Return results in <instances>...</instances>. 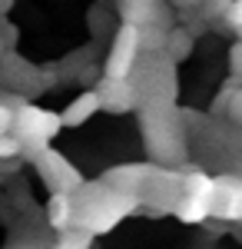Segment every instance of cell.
Listing matches in <instances>:
<instances>
[{"mask_svg":"<svg viewBox=\"0 0 242 249\" xmlns=\"http://www.w3.org/2000/svg\"><path fill=\"white\" fill-rule=\"evenodd\" d=\"M20 153V140L14 133H0V160H10Z\"/></svg>","mask_w":242,"mask_h":249,"instance_id":"cell-12","label":"cell"},{"mask_svg":"<svg viewBox=\"0 0 242 249\" xmlns=\"http://www.w3.org/2000/svg\"><path fill=\"white\" fill-rule=\"evenodd\" d=\"M189 47H192V43H189V37L183 34V30H173V34H169V40H166V53H173L176 60H183V57L189 53Z\"/></svg>","mask_w":242,"mask_h":249,"instance_id":"cell-11","label":"cell"},{"mask_svg":"<svg viewBox=\"0 0 242 249\" xmlns=\"http://www.w3.org/2000/svg\"><path fill=\"white\" fill-rule=\"evenodd\" d=\"M7 7H10V0H0V10H7Z\"/></svg>","mask_w":242,"mask_h":249,"instance_id":"cell-18","label":"cell"},{"mask_svg":"<svg viewBox=\"0 0 242 249\" xmlns=\"http://www.w3.org/2000/svg\"><path fill=\"white\" fill-rule=\"evenodd\" d=\"M96 96H100V110H113V113H126V110H133L139 103V93H136V87L126 77L123 80L106 77L103 87L96 90Z\"/></svg>","mask_w":242,"mask_h":249,"instance_id":"cell-6","label":"cell"},{"mask_svg":"<svg viewBox=\"0 0 242 249\" xmlns=\"http://www.w3.org/2000/svg\"><path fill=\"white\" fill-rule=\"evenodd\" d=\"M10 126H14V110L0 103V133H10Z\"/></svg>","mask_w":242,"mask_h":249,"instance_id":"cell-15","label":"cell"},{"mask_svg":"<svg viewBox=\"0 0 242 249\" xmlns=\"http://www.w3.org/2000/svg\"><path fill=\"white\" fill-rule=\"evenodd\" d=\"M123 3H130V0H123Z\"/></svg>","mask_w":242,"mask_h":249,"instance_id":"cell-21","label":"cell"},{"mask_svg":"<svg viewBox=\"0 0 242 249\" xmlns=\"http://www.w3.org/2000/svg\"><path fill=\"white\" fill-rule=\"evenodd\" d=\"M223 17L229 20V23H232L236 30H239V27H242V0H229V7H225Z\"/></svg>","mask_w":242,"mask_h":249,"instance_id":"cell-13","label":"cell"},{"mask_svg":"<svg viewBox=\"0 0 242 249\" xmlns=\"http://www.w3.org/2000/svg\"><path fill=\"white\" fill-rule=\"evenodd\" d=\"M14 249H40V246H34V243H30V246H27V243H23V246H14Z\"/></svg>","mask_w":242,"mask_h":249,"instance_id":"cell-17","label":"cell"},{"mask_svg":"<svg viewBox=\"0 0 242 249\" xmlns=\"http://www.w3.org/2000/svg\"><path fill=\"white\" fill-rule=\"evenodd\" d=\"M37 156V173L40 179L50 186L53 193H76L80 186H83V176H80V170H76L73 163L67 160V156H60L56 150H40Z\"/></svg>","mask_w":242,"mask_h":249,"instance_id":"cell-4","label":"cell"},{"mask_svg":"<svg viewBox=\"0 0 242 249\" xmlns=\"http://www.w3.org/2000/svg\"><path fill=\"white\" fill-rule=\"evenodd\" d=\"M166 103H149V110L143 113V130H146V146L153 156H159V163H173L176 156L183 153V136H179V126L169 130L166 120H169Z\"/></svg>","mask_w":242,"mask_h":249,"instance_id":"cell-3","label":"cell"},{"mask_svg":"<svg viewBox=\"0 0 242 249\" xmlns=\"http://www.w3.org/2000/svg\"><path fill=\"white\" fill-rule=\"evenodd\" d=\"M70 196H73V226L93 232V236L113 230V226L136 206V199L110 190L106 183H93V186L83 183V186L76 193H70Z\"/></svg>","mask_w":242,"mask_h":249,"instance_id":"cell-1","label":"cell"},{"mask_svg":"<svg viewBox=\"0 0 242 249\" xmlns=\"http://www.w3.org/2000/svg\"><path fill=\"white\" fill-rule=\"evenodd\" d=\"M0 53H3V40H0Z\"/></svg>","mask_w":242,"mask_h":249,"instance_id":"cell-19","label":"cell"},{"mask_svg":"<svg viewBox=\"0 0 242 249\" xmlns=\"http://www.w3.org/2000/svg\"><path fill=\"white\" fill-rule=\"evenodd\" d=\"M50 249H93V232L70 226V230H60V236L53 239Z\"/></svg>","mask_w":242,"mask_h":249,"instance_id":"cell-10","label":"cell"},{"mask_svg":"<svg viewBox=\"0 0 242 249\" xmlns=\"http://www.w3.org/2000/svg\"><path fill=\"white\" fill-rule=\"evenodd\" d=\"M139 50H143V34L133 23H123L116 40H113V50L106 53V77H116V80L130 77Z\"/></svg>","mask_w":242,"mask_h":249,"instance_id":"cell-5","label":"cell"},{"mask_svg":"<svg viewBox=\"0 0 242 249\" xmlns=\"http://www.w3.org/2000/svg\"><path fill=\"white\" fill-rule=\"evenodd\" d=\"M63 126V120L50 110H40V107H17L14 110V126L10 133L20 140V150H30L40 153L50 146V140L56 136V130Z\"/></svg>","mask_w":242,"mask_h":249,"instance_id":"cell-2","label":"cell"},{"mask_svg":"<svg viewBox=\"0 0 242 249\" xmlns=\"http://www.w3.org/2000/svg\"><path fill=\"white\" fill-rule=\"evenodd\" d=\"M229 103H232V107H229V113H232V120H236V123H242V90H239L236 96H232Z\"/></svg>","mask_w":242,"mask_h":249,"instance_id":"cell-16","label":"cell"},{"mask_svg":"<svg viewBox=\"0 0 242 249\" xmlns=\"http://www.w3.org/2000/svg\"><path fill=\"white\" fill-rule=\"evenodd\" d=\"M229 70H232V77L242 80V40L229 50Z\"/></svg>","mask_w":242,"mask_h":249,"instance_id":"cell-14","label":"cell"},{"mask_svg":"<svg viewBox=\"0 0 242 249\" xmlns=\"http://www.w3.org/2000/svg\"><path fill=\"white\" fill-rule=\"evenodd\" d=\"M146 176H149V166H116L103 176V183L110 190L130 196V199H139V193L146 186Z\"/></svg>","mask_w":242,"mask_h":249,"instance_id":"cell-7","label":"cell"},{"mask_svg":"<svg viewBox=\"0 0 242 249\" xmlns=\"http://www.w3.org/2000/svg\"><path fill=\"white\" fill-rule=\"evenodd\" d=\"M239 40H242V27H239Z\"/></svg>","mask_w":242,"mask_h":249,"instance_id":"cell-20","label":"cell"},{"mask_svg":"<svg viewBox=\"0 0 242 249\" xmlns=\"http://www.w3.org/2000/svg\"><path fill=\"white\" fill-rule=\"evenodd\" d=\"M47 223L53 230H70L73 226V196L70 193H53L47 203Z\"/></svg>","mask_w":242,"mask_h":249,"instance_id":"cell-8","label":"cell"},{"mask_svg":"<svg viewBox=\"0 0 242 249\" xmlns=\"http://www.w3.org/2000/svg\"><path fill=\"white\" fill-rule=\"evenodd\" d=\"M100 110V96H96V90H90V93H83V96H76L73 103L63 110V126H80V123H86L90 116Z\"/></svg>","mask_w":242,"mask_h":249,"instance_id":"cell-9","label":"cell"}]
</instances>
